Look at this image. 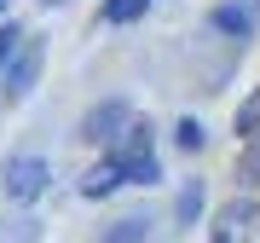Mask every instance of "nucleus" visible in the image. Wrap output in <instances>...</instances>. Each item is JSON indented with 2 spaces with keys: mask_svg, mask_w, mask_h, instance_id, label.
Masks as SVG:
<instances>
[{
  "mask_svg": "<svg viewBox=\"0 0 260 243\" xmlns=\"http://www.w3.org/2000/svg\"><path fill=\"white\" fill-rule=\"evenodd\" d=\"M197 208H203V186H185V197H179V220H197Z\"/></svg>",
  "mask_w": 260,
  "mask_h": 243,
  "instance_id": "nucleus-12",
  "label": "nucleus"
},
{
  "mask_svg": "<svg viewBox=\"0 0 260 243\" xmlns=\"http://www.w3.org/2000/svg\"><path fill=\"white\" fill-rule=\"evenodd\" d=\"M243 6H260V0H243Z\"/></svg>",
  "mask_w": 260,
  "mask_h": 243,
  "instance_id": "nucleus-15",
  "label": "nucleus"
},
{
  "mask_svg": "<svg viewBox=\"0 0 260 243\" xmlns=\"http://www.w3.org/2000/svg\"><path fill=\"white\" fill-rule=\"evenodd\" d=\"M214 243H260V203L237 197L214 215Z\"/></svg>",
  "mask_w": 260,
  "mask_h": 243,
  "instance_id": "nucleus-2",
  "label": "nucleus"
},
{
  "mask_svg": "<svg viewBox=\"0 0 260 243\" xmlns=\"http://www.w3.org/2000/svg\"><path fill=\"white\" fill-rule=\"evenodd\" d=\"M110 157L121 162V179H127V186H156V179H162L156 157H150V128H145V122H127V128L116 133Z\"/></svg>",
  "mask_w": 260,
  "mask_h": 243,
  "instance_id": "nucleus-1",
  "label": "nucleus"
},
{
  "mask_svg": "<svg viewBox=\"0 0 260 243\" xmlns=\"http://www.w3.org/2000/svg\"><path fill=\"white\" fill-rule=\"evenodd\" d=\"M254 128H260V93H254V99H249V104L237 110V133H243V139H249Z\"/></svg>",
  "mask_w": 260,
  "mask_h": 243,
  "instance_id": "nucleus-11",
  "label": "nucleus"
},
{
  "mask_svg": "<svg viewBox=\"0 0 260 243\" xmlns=\"http://www.w3.org/2000/svg\"><path fill=\"white\" fill-rule=\"evenodd\" d=\"M179 145L197 150V145H203V128H197V122H179Z\"/></svg>",
  "mask_w": 260,
  "mask_h": 243,
  "instance_id": "nucleus-13",
  "label": "nucleus"
},
{
  "mask_svg": "<svg viewBox=\"0 0 260 243\" xmlns=\"http://www.w3.org/2000/svg\"><path fill=\"white\" fill-rule=\"evenodd\" d=\"M150 12V0H104V18L110 23H139Z\"/></svg>",
  "mask_w": 260,
  "mask_h": 243,
  "instance_id": "nucleus-7",
  "label": "nucleus"
},
{
  "mask_svg": "<svg viewBox=\"0 0 260 243\" xmlns=\"http://www.w3.org/2000/svg\"><path fill=\"white\" fill-rule=\"evenodd\" d=\"M116 186H127V179H121V162L110 157V162H99V168L81 179V197H110Z\"/></svg>",
  "mask_w": 260,
  "mask_h": 243,
  "instance_id": "nucleus-5",
  "label": "nucleus"
},
{
  "mask_svg": "<svg viewBox=\"0 0 260 243\" xmlns=\"http://www.w3.org/2000/svg\"><path fill=\"white\" fill-rule=\"evenodd\" d=\"M127 122H133V110H127V104H116V99H110V104H99V110H93V116L81 122V139L104 145V139H116V133L127 128Z\"/></svg>",
  "mask_w": 260,
  "mask_h": 243,
  "instance_id": "nucleus-4",
  "label": "nucleus"
},
{
  "mask_svg": "<svg viewBox=\"0 0 260 243\" xmlns=\"http://www.w3.org/2000/svg\"><path fill=\"white\" fill-rule=\"evenodd\" d=\"M214 23L232 29V35H243V29H249V12H243V6H220V12H214Z\"/></svg>",
  "mask_w": 260,
  "mask_h": 243,
  "instance_id": "nucleus-10",
  "label": "nucleus"
},
{
  "mask_svg": "<svg viewBox=\"0 0 260 243\" xmlns=\"http://www.w3.org/2000/svg\"><path fill=\"white\" fill-rule=\"evenodd\" d=\"M18 41H23V35H18V29H0V64H6V58H12V52H18Z\"/></svg>",
  "mask_w": 260,
  "mask_h": 243,
  "instance_id": "nucleus-14",
  "label": "nucleus"
},
{
  "mask_svg": "<svg viewBox=\"0 0 260 243\" xmlns=\"http://www.w3.org/2000/svg\"><path fill=\"white\" fill-rule=\"evenodd\" d=\"M249 186H260V128L249 133V145H243V168H237Z\"/></svg>",
  "mask_w": 260,
  "mask_h": 243,
  "instance_id": "nucleus-8",
  "label": "nucleus"
},
{
  "mask_svg": "<svg viewBox=\"0 0 260 243\" xmlns=\"http://www.w3.org/2000/svg\"><path fill=\"white\" fill-rule=\"evenodd\" d=\"M35 70H41V47L29 41V47H23V64H12V93H29V81H35Z\"/></svg>",
  "mask_w": 260,
  "mask_h": 243,
  "instance_id": "nucleus-6",
  "label": "nucleus"
},
{
  "mask_svg": "<svg viewBox=\"0 0 260 243\" xmlns=\"http://www.w3.org/2000/svg\"><path fill=\"white\" fill-rule=\"evenodd\" d=\"M145 226H150L145 215H133V220H121V226H116V232L104 237V243H145Z\"/></svg>",
  "mask_w": 260,
  "mask_h": 243,
  "instance_id": "nucleus-9",
  "label": "nucleus"
},
{
  "mask_svg": "<svg viewBox=\"0 0 260 243\" xmlns=\"http://www.w3.org/2000/svg\"><path fill=\"white\" fill-rule=\"evenodd\" d=\"M0 6H6V0H0Z\"/></svg>",
  "mask_w": 260,
  "mask_h": 243,
  "instance_id": "nucleus-16",
  "label": "nucleus"
},
{
  "mask_svg": "<svg viewBox=\"0 0 260 243\" xmlns=\"http://www.w3.org/2000/svg\"><path fill=\"white\" fill-rule=\"evenodd\" d=\"M47 162L41 157H12L6 162V197H18V203H35L41 191H47Z\"/></svg>",
  "mask_w": 260,
  "mask_h": 243,
  "instance_id": "nucleus-3",
  "label": "nucleus"
}]
</instances>
